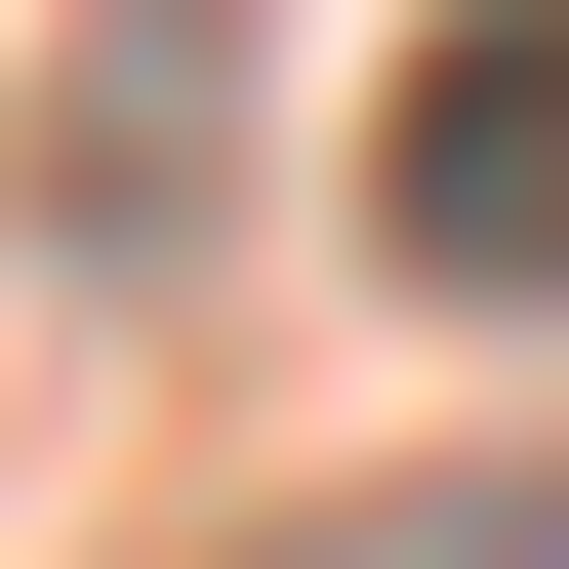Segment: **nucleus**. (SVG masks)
<instances>
[{"mask_svg":"<svg viewBox=\"0 0 569 569\" xmlns=\"http://www.w3.org/2000/svg\"><path fill=\"white\" fill-rule=\"evenodd\" d=\"M407 569H569V488H488V529H407Z\"/></svg>","mask_w":569,"mask_h":569,"instance_id":"nucleus-2","label":"nucleus"},{"mask_svg":"<svg viewBox=\"0 0 569 569\" xmlns=\"http://www.w3.org/2000/svg\"><path fill=\"white\" fill-rule=\"evenodd\" d=\"M367 244L448 284V326H569V0H448V41H407V163H367Z\"/></svg>","mask_w":569,"mask_h":569,"instance_id":"nucleus-1","label":"nucleus"}]
</instances>
